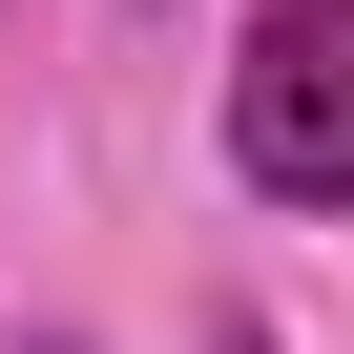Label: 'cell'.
<instances>
[{"mask_svg":"<svg viewBox=\"0 0 354 354\" xmlns=\"http://www.w3.org/2000/svg\"><path fill=\"white\" fill-rule=\"evenodd\" d=\"M42 354H63V333H42Z\"/></svg>","mask_w":354,"mask_h":354,"instance_id":"cell-2","label":"cell"},{"mask_svg":"<svg viewBox=\"0 0 354 354\" xmlns=\"http://www.w3.org/2000/svg\"><path fill=\"white\" fill-rule=\"evenodd\" d=\"M230 167L271 209H333L354 188V0H271L250 63H230Z\"/></svg>","mask_w":354,"mask_h":354,"instance_id":"cell-1","label":"cell"}]
</instances>
